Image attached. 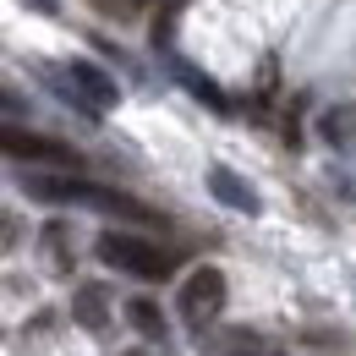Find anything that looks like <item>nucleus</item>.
Instances as JSON below:
<instances>
[{
  "label": "nucleus",
  "mask_w": 356,
  "mask_h": 356,
  "mask_svg": "<svg viewBox=\"0 0 356 356\" xmlns=\"http://www.w3.org/2000/svg\"><path fill=\"white\" fill-rule=\"evenodd\" d=\"M28 197H39V203H83V209L115 214V220H154L137 197L110 192V186H93V181H72V176H28Z\"/></svg>",
  "instance_id": "obj_1"
},
{
  "label": "nucleus",
  "mask_w": 356,
  "mask_h": 356,
  "mask_svg": "<svg viewBox=\"0 0 356 356\" xmlns=\"http://www.w3.org/2000/svg\"><path fill=\"white\" fill-rule=\"evenodd\" d=\"M49 88L60 93V99H72L77 110H88V115H110L115 99H121L115 77H104L93 60H66V66H55V72H49Z\"/></svg>",
  "instance_id": "obj_2"
},
{
  "label": "nucleus",
  "mask_w": 356,
  "mask_h": 356,
  "mask_svg": "<svg viewBox=\"0 0 356 356\" xmlns=\"http://www.w3.org/2000/svg\"><path fill=\"white\" fill-rule=\"evenodd\" d=\"M99 258L110 268L137 274V280H165V274L176 268V258H170L159 241H143V236H127V230H104V236H99Z\"/></svg>",
  "instance_id": "obj_3"
},
{
  "label": "nucleus",
  "mask_w": 356,
  "mask_h": 356,
  "mask_svg": "<svg viewBox=\"0 0 356 356\" xmlns=\"http://www.w3.org/2000/svg\"><path fill=\"white\" fill-rule=\"evenodd\" d=\"M220 307H225V274L220 268H192L186 285H181V318L192 329H203V323L220 318Z\"/></svg>",
  "instance_id": "obj_4"
},
{
  "label": "nucleus",
  "mask_w": 356,
  "mask_h": 356,
  "mask_svg": "<svg viewBox=\"0 0 356 356\" xmlns=\"http://www.w3.org/2000/svg\"><path fill=\"white\" fill-rule=\"evenodd\" d=\"M0 143H6V154H11V159H39V165L77 170V154H72L66 143H55V137H33V132H22V127H6Z\"/></svg>",
  "instance_id": "obj_5"
},
{
  "label": "nucleus",
  "mask_w": 356,
  "mask_h": 356,
  "mask_svg": "<svg viewBox=\"0 0 356 356\" xmlns=\"http://www.w3.org/2000/svg\"><path fill=\"white\" fill-rule=\"evenodd\" d=\"M209 186H214V197H220L225 209H241V214H258V192H252L247 181L236 176V170H225V165H214V170H209Z\"/></svg>",
  "instance_id": "obj_6"
},
{
  "label": "nucleus",
  "mask_w": 356,
  "mask_h": 356,
  "mask_svg": "<svg viewBox=\"0 0 356 356\" xmlns=\"http://www.w3.org/2000/svg\"><path fill=\"white\" fill-rule=\"evenodd\" d=\"M127 323H132L143 340H165V312L154 307L148 296H132V302H127Z\"/></svg>",
  "instance_id": "obj_7"
},
{
  "label": "nucleus",
  "mask_w": 356,
  "mask_h": 356,
  "mask_svg": "<svg viewBox=\"0 0 356 356\" xmlns=\"http://www.w3.org/2000/svg\"><path fill=\"white\" fill-rule=\"evenodd\" d=\"M318 132L329 137V143H356V104H340V110H329L323 121H318Z\"/></svg>",
  "instance_id": "obj_8"
},
{
  "label": "nucleus",
  "mask_w": 356,
  "mask_h": 356,
  "mask_svg": "<svg viewBox=\"0 0 356 356\" xmlns=\"http://www.w3.org/2000/svg\"><path fill=\"white\" fill-rule=\"evenodd\" d=\"M72 312H77L88 329H104V291H99V285H83L77 302H72Z\"/></svg>",
  "instance_id": "obj_9"
},
{
  "label": "nucleus",
  "mask_w": 356,
  "mask_h": 356,
  "mask_svg": "<svg viewBox=\"0 0 356 356\" xmlns=\"http://www.w3.org/2000/svg\"><path fill=\"white\" fill-rule=\"evenodd\" d=\"M176 77L181 83H186V88L197 93V99H203V104H214V110H225V93L214 88V83H209V77H197V72H192V66H186V60H176Z\"/></svg>",
  "instance_id": "obj_10"
},
{
  "label": "nucleus",
  "mask_w": 356,
  "mask_h": 356,
  "mask_svg": "<svg viewBox=\"0 0 356 356\" xmlns=\"http://www.w3.org/2000/svg\"><path fill=\"white\" fill-rule=\"evenodd\" d=\"M93 11H104V17H115V22H132V17H143L154 0H88Z\"/></svg>",
  "instance_id": "obj_11"
},
{
  "label": "nucleus",
  "mask_w": 356,
  "mask_h": 356,
  "mask_svg": "<svg viewBox=\"0 0 356 356\" xmlns=\"http://www.w3.org/2000/svg\"><path fill=\"white\" fill-rule=\"evenodd\" d=\"M44 252L55 268H72V247H66V225H44Z\"/></svg>",
  "instance_id": "obj_12"
},
{
  "label": "nucleus",
  "mask_w": 356,
  "mask_h": 356,
  "mask_svg": "<svg viewBox=\"0 0 356 356\" xmlns=\"http://www.w3.org/2000/svg\"><path fill=\"white\" fill-rule=\"evenodd\" d=\"M28 6H33V11H55V0H28Z\"/></svg>",
  "instance_id": "obj_13"
}]
</instances>
